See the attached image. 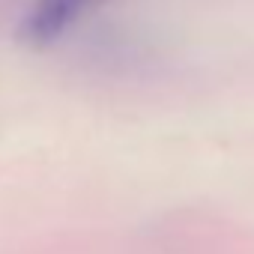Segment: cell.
<instances>
[{
  "label": "cell",
  "instance_id": "obj_1",
  "mask_svg": "<svg viewBox=\"0 0 254 254\" xmlns=\"http://www.w3.org/2000/svg\"><path fill=\"white\" fill-rule=\"evenodd\" d=\"M108 3V0H36L24 21V39L30 45H51L60 39L81 15Z\"/></svg>",
  "mask_w": 254,
  "mask_h": 254
}]
</instances>
